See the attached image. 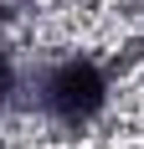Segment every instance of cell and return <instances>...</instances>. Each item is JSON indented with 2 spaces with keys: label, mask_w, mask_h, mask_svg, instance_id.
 <instances>
[{
  "label": "cell",
  "mask_w": 144,
  "mask_h": 149,
  "mask_svg": "<svg viewBox=\"0 0 144 149\" xmlns=\"http://www.w3.org/2000/svg\"><path fill=\"white\" fill-rule=\"evenodd\" d=\"M36 108L57 129H87L108 108V77L93 57H62L36 77Z\"/></svg>",
  "instance_id": "1"
},
{
  "label": "cell",
  "mask_w": 144,
  "mask_h": 149,
  "mask_svg": "<svg viewBox=\"0 0 144 149\" xmlns=\"http://www.w3.org/2000/svg\"><path fill=\"white\" fill-rule=\"evenodd\" d=\"M15 88H21V72H15V57L0 46V103H10Z\"/></svg>",
  "instance_id": "2"
}]
</instances>
